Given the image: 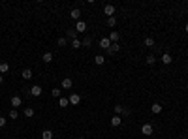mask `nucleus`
<instances>
[{
	"mask_svg": "<svg viewBox=\"0 0 188 139\" xmlns=\"http://www.w3.org/2000/svg\"><path fill=\"white\" fill-rule=\"evenodd\" d=\"M115 115H119V117H128V115H130V109H128V107H122V105H115Z\"/></svg>",
	"mask_w": 188,
	"mask_h": 139,
	"instance_id": "f257e3e1",
	"label": "nucleus"
},
{
	"mask_svg": "<svg viewBox=\"0 0 188 139\" xmlns=\"http://www.w3.org/2000/svg\"><path fill=\"white\" fill-rule=\"evenodd\" d=\"M141 133H143V135H152V133H154V126L152 124H143L141 126Z\"/></svg>",
	"mask_w": 188,
	"mask_h": 139,
	"instance_id": "f03ea898",
	"label": "nucleus"
},
{
	"mask_svg": "<svg viewBox=\"0 0 188 139\" xmlns=\"http://www.w3.org/2000/svg\"><path fill=\"white\" fill-rule=\"evenodd\" d=\"M42 86H40V85H34V86H30V89H28V94L30 96H42Z\"/></svg>",
	"mask_w": 188,
	"mask_h": 139,
	"instance_id": "7ed1b4c3",
	"label": "nucleus"
},
{
	"mask_svg": "<svg viewBox=\"0 0 188 139\" xmlns=\"http://www.w3.org/2000/svg\"><path fill=\"white\" fill-rule=\"evenodd\" d=\"M9 104H12V107H13V109H19V105L23 104L21 96H12V100H9Z\"/></svg>",
	"mask_w": 188,
	"mask_h": 139,
	"instance_id": "20e7f679",
	"label": "nucleus"
},
{
	"mask_svg": "<svg viewBox=\"0 0 188 139\" xmlns=\"http://www.w3.org/2000/svg\"><path fill=\"white\" fill-rule=\"evenodd\" d=\"M60 86H62L64 90H70V89L73 86V81L70 79V77H64V79H62V83H60Z\"/></svg>",
	"mask_w": 188,
	"mask_h": 139,
	"instance_id": "39448f33",
	"label": "nucleus"
},
{
	"mask_svg": "<svg viewBox=\"0 0 188 139\" xmlns=\"http://www.w3.org/2000/svg\"><path fill=\"white\" fill-rule=\"evenodd\" d=\"M104 13L107 15V17H115V6H111V4H105V6H104Z\"/></svg>",
	"mask_w": 188,
	"mask_h": 139,
	"instance_id": "423d86ee",
	"label": "nucleus"
},
{
	"mask_svg": "<svg viewBox=\"0 0 188 139\" xmlns=\"http://www.w3.org/2000/svg\"><path fill=\"white\" fill-rule=\"evenodd\" d=\"M70 17H72L75 23H77V21H81V19H79V17H81V9H79V8H73L72 12H70Z\"/></svg>",
	"mask_w": 188,
	"mask_h": 139,
	"instance_id": "0eeeda50",
	"label": "nucleus"
},
{
	"mask_svg": "<svg viewBox=\"0 0 188 139\" xmlns=\"http://www.w3.org/2000/svg\"><path fill=\"white\" fill-rule=\"evenodd\" d=\"M85 30H87V23H85V21H77V23H75V32H85Z\"/></svg>",
	"mask_w": 188,
	"mask_h": 139,
	"instance_id": "6e6552de",
	"label": "nucleus"
},
{
	"mask_svg": "<svg viewBox=\"0 0 188 139\" xmlns=\"http://www.w3.org/2000/svg\"><path fill=\"white\" fill-rule=\"evenodd\" d=\"M32 75H34V73H32V70H30V68H24V70L21 71V77H23V79H24V81H28V79H32Z\"/></svg>",
	"mask_w": 188,
	"mask_h": 139,
	"instance_id": "1a4fd4ad",
	"label": "nucleus"
},
{
	"mask_svg": "<svg viewBox=\"0 0 188 139\" xmlns=\"http://www.w3.org/2000/svg\"><path fill=\"white\" fill-rule=\"evenodd\" d=\"M120 124H122V117H119V115H113V117H111V126H120Z\"/></svg>",
	"mask_w": 188,
	"mask_h": 139,
	"instance_id": "9d476101",
	"label": "nucleus"
},
{
	"mask_svg": "<svg viewBox=\"0 0 188 139\" xmlns=\"http://www.w3.org/2000/svg\"><path fill=\"white\" fill-rule=\"evenodd\" d=\"M119 40H120V34L119 32H115V30H113V32H109V42L111 43H119Z\"/></svg>",
	"mask_w": 188,
	"mask_h": 139,
	"instance_id": "9b49d317",
	"label": "nucleus"
},
{
	"mask_svg": "<svg viewBox=\"0 0 188 139\" xmlns=\"http://www.w3.org/2000/svg\"><path fill=\"white\" fill-rule=\"evenodd\" d=\"M100 47L104 49V51H107V49L111 47V42H109V38H102V40H100Z\"/></svg>",
	"mask_w": 188,
	"mask_h": 139,
	"instance_id": "f8f14e48",
	"label": "nucleus"
},
{
	"mask_svg": "<svg viewBox=\"0 0 188 139\" xmlns=\"http://www.w3.org/2000/svg\"><path fill=\"white\" fill-rule=\"evenodd\" d=\"M75 38H77L75 28H68V30H66V40H75Z\"/></svg>",
	"mask_w": 188,
	"mask_h": 139,
	"instance_id": "ddd939ff",
	"label": "nucleus"
},
{
	"mask_svg": "<svg viewBox=\"0 0 188 139\" xmlns=\"http://www.w3.org/2000/svg\"><path fill=\"white\" fill-rule=\"evenodd\" d=\"M119 49H120L119 43H111V47L105 51V53H107V55H115V53H119Z\"/></svg>",
	"mask_w": 188,
	"mask_h": 139,
	"instance_id": "4468645a",
	"label": "nucleus"
},
{
	"mask_svg": "<svg viewBox=\"0 0 188 139\" xmlns=\"http://www.w3.org/2000/svg\"><path fill=\"white\" fill-rule=\"evenodd\" d=\"M42 60H43L45 64H51V62H53V53H49V51H47V53H43Z\"/></svg>",
	"mask_w": 188,
	"mask_h": 139,
	"instance_id": "2eb2a0df",
	"label": "nucleus"
},
{
	"mask_svg": "<svg viewBox=\"0 0 188 139\" xmlns=\"http://www.w3.org/2000/svg\"><path fill=\"white\" fill-rule=\"evenodd\" d=\"M94 64H96V66L105 64V56H104V55H96V56H94Z\"/></svg>",
	"mask_w": 188,
	"mask_h": 139,
	"instance_id": "dca6fc26",
	"label": "nucleus"
},
{
	"mask_svg": "<svg viewBox=\"0 0 188 139\" xmlns=\"http://www.w3.org/2000/svg\"><path fill=\"white\" fill-rule=\"evenodd\" d=\"M68 100H70V104H72V105H77L79 102H81V96H79V94H72Z\"/></svg>",
	"mask_w": 188,
	"mask_h": 139,
	"instance_id": "f3484780",
	"label": "nucleus"
},
{
	"mask_svg": "<svg viewBox=\"0 0 188 139\" xmlns=\"http://www.w3.org/2000/svg\"><path fill=\"white\" fill-rule=\"evenodd\" d=\"M151 111L154 113V115H160V113H162V105L160 104H152L151 105Z\"/></svg>",
	"mask_w": 188,
	"mask_h": 139,
	"instance_id": "a211bd4d",
	"label": "nucleus"
},
{
	"mask_svg": "<svg viewBox=\"0 0 188 139\" xmlns=\"http://www.w3.org/2000/svg\"><path fill=\"white\" fill-rule=\"evenodd\" d=\"M143 43H145V47H149V49H151V47H154V38H151V36H147Z\"/></svg>",
	"mask_w": 188,
	"mask_h": 139,
	"instance_id": "6ab92c4d",
	"label": "nucleus"
},
{
	"mask_svg": "<svg viewBox=\"0 0 188 139\" xmlns=\"http://www.w3.org/2000/svg\"><path fill=\"white\" fill-rule=\"evenodd\" d=\"M58 105L60 107H68L70 105V100H68V98H64V96H60L58 98Z\"/></svg>",
	"mask_w": 188,
	"mask_h": 139,
	"instance_id": "aec40b11",
	"label": "nucleus"
},
{
	"mask_svg": "<svg viewBox=\"0 0 188 139\" xmlns=\"http://www.w3.org/2000/svg\"><path fill=\"white\" fill-rule=\"evenodd\" d=\"M8 71H9V64L8 62H0V73H8Z\"/></svg>",
	"mask_w": 188,
	"mask_h": 139,
	"instance_id": "412c9836",
	"label": "nucleus"
},
{
	"mask_svg": "<svg viewBox=\"0 0 188 139\" xmlns=\"http://www.w3.org/2000/svg\"><path fill=\"white\" fill-rule=\"evenodd\" d=\"M24 117H27V118H32V117H34V107H24Z\"/></svg>",
	"mask_w": 188,
	"mask_h": 139,
	"instance_id": "4be33fe9",
	"label": "nucleus"
},
{
	"mask_svg": "<svg viewBox=\"0 0 188 139\" xmlns=\"http://www.w3.org/2000/svg\"><path fill=\"white\" fill-rule=\"evenodd\" d=\"M72 47H73V49H79V47H83V42H81L79 38H75V40H72Z\"/></svg>",
	"mask_w": 188,
	"mask_h": 139,
	"instance_id": "5701e85b",
	"label": "nucleus"
},
{
	"mask_svg": "<svg viewBox=\"0 0 188 139\" xmlns=\"http://www.w3.org/2000/svg\"><path fill=\"white\" fill-rule=\"evenodd\" d=\"M42 139H53V132H51V130H43L42 132Z\"/></svg>",
	"mask_w": 188,
	"mask_h": 139,
	"instance_id": "b1692460",
	"label": "nucleus"
},
{
	"mask_svg": "<svg viewBox=\"0 0 188 139\" xmlns=\"http://www.w3.org/2000/svg\"><path fill=\"white\" fill-rule=\"evenodd\" d=\"M171 60H173V58H171V55H167V53L162 55V62H164V64H171Z\"/></svg>",
	"mask_w": 188,
	"mask_h": 139,
	"instance_id": "393cba45",
	"label": "nucleus"
},
{
	"mask_svg": "<svg viewBox=\"0 0 188 139\" xmlns=\"http://www.w3.org/2000/svg\"><path fill=\"white\" fill-rule=\"evenodd\" d=\"M92 45V38L90 36H85V40H83V47H90Z\"/></svg>",
	"mask_w": 188,
	"mask_h": 139,
	"instance_id": "a878e982",
	"label": "nucleus"
},
{
	"mask_svg": "<svg viewBox=\"0 0 188 139\" xmlns=\"http://www.w3.org/2000/svg\"><path fill=\"white\" fill-rule=\"evenodd\" d=\"M107 27L109 28H115L117 27V19L115 17H107Z\"/></svg>",
	"mask_w": 188,
	"mask_h": 139,
	"instance_id": "bb28decb",
	"label": "nucleus"
},
{
	"mask_svg": "<svg viewBox=\"0 0 188 139\" xmlns=\"http://www.w3.org/2000/svg\"><path fill=\"white\" fill-rule=\"evenodd\" d=\"M145 62H147V64H149V66H152V64H154V62H156V58H154V55H149V56H147V58H145Z\"/></svg>",
	"mask_w": 188,
	"mask_h": 139,
	"instance_id": "cd10ccee",
	"label": "nucleus"
},
{
	"mask_svg": "<svg viewBox=\"0 0 188 139\" xmlns=\"http://www.w3.org/2000/svg\"><path fill=\"white\" fill-rule=\"evenodd\" d=\"M58 45H60V47H66V45H68V40H66V36L58 38Z\"/></svg>",
	"mask_w": 188,
	"mask_h": 139,
	"instance_id": "c85d7f7f",
	"label": "nucleus"
},
{
	"mask_svg": "<svg viewBox=\"0 0 188 139\" xmlns=\"http://www.w3.org/2000/svg\"><path fill=\"white\" fill-rule=\"evenodd\" d=\"M51 94H53L55 98H60V94H62V90H60V89H53V90H51Z\"/></svg>",
	"mask_w": 188,
	"mask_h": 139,
	"instance_id": "c756f323",
	"label": "nucleus"
},
{
	"mask_svg": "<svg viewBox=\"0 0 188 139\" xmlns=\"http://www.w3.org/2000/svg\"><path fill=\"white\" fill-rule=\"evenodd\" d=\"M9 118H19V111L17 109H12V111H9Z\"/></svg>",
	"mask_w": 188,
	"mask_h": 139,
	"instance_id": "7c9ffc66",
	"label": "nucleus"
},
{
	"mask_svg": "<svg viewBox=\"0 0 188 139\" xmlns=\"http://www.w3.org/2000/svg\"><path fill=\"white\" fill-rule=\"evenodd\" d=\"M4 126H6V118L0 117V128H4Z\"/></svg>",
	"mask_w": 188,
	"mask_h": 139,
	"instance_id": "2f4dec72",
	"label": "nucleus"
},
{
	"mask_svg": "<svg viewBox=\"0 0 188 139\" xmlns=\"http://www.w3.org/2000/svg\"><path fill=\"white\" fill-rule=\"evenodd\" d=\"M2 83H4V75L0 73V85H2Z\"/></svg>",
	"mask_w": 188,
	"mask_h": 139,
	"instance_id": "473e14b6",
	"label": "nucleus"
},
{
	"mask_svg": "<svg viewBox=\"0 0 188 139\" xmlns=\"http://www.w3.org/2000/svg\"><path fill=\"white\" fill-rule=\"evenodd\" d=\"M184 30H186V34H188V23H186V27H184Z\"/></svg>",
	"mask_w": 188,
	"mask_h": 139,
	"instance_id": "72a5a7b5",
	"label": "nucleus"
},
{
	"mask_svg": "<svg viewBox=\"0 0 188 139\" xmlns=\"http://www.w3.org/2000/svg\"><path fill=\"white\" fill-rule=\"evenodd\" d=\"M81 139H85V137H81Z\"/></svg>",
	"mask_w": 188,
	"mask_h": 139,
	"instance_id": "f704fd0d",
	"label": "nucleus"
},
{
	"mask_svg": "<svg viewBox=\"0 0 188 139\" xmlns=\"http://www.w3.org/2000/svg\"><path fill=\"white\" fill-rule=\"evenodd\" d=\"M186 92H188V90H186Z\"/></svg>",
	"mask_w": 188,
	"mask_h": 139,
	"instance_id": "c9c22d12",
	"label": "nucleus"
}]
</instances>
